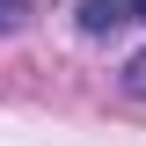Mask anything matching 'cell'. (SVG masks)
<instances>
[{
	"label": "cell",
	"mask_w": 146,
	"mask_h": 146,
	"mask_svg": "<svg viewBox=\"0 0 146 146\" xmlns=\"http://www.w3.org/2000/svg\"><path fill=\"white\" fill-rule=\"evenodd\" d=\"M73 15H80V36H110V29H117V22L131 15V7H124V0H80Z\"/></svg>",
	"instance_id": "6da1fadb"
},
{
	"label": "cell",
	"mask_w": 146,
	"mask_h": 146,
	"mask_svg": "<svg viewBox=\"0 0 146 146\" xmlns=\"http://www.w3.org/2000/svg\"><path fill=\"white\" fill-rule=\"evenodd\" d=\"M29 15H36V0H0V36H15Z\"/></svg>",
	"instance_id": "7a4b0ae2"
},
{
	"label": "cell",
	"mask_w": 146,
	"mask_h": 146,
	"mask_svg": "<svg viewBox=\"0 0 146 146\" xmlns=\"http://www.w3.org/2000/svg\"><path fill=\"white\" fill-rule=\"evenodd\" d=\"M124 88H131V95H146V51H139V58L124 66Z\"/></svg>",
	"instance_id": "3957f363"
},
{
	"label": "cell",
	"mask_w": 146,
	"mask_h": 146,
	"mask_svg": "<svg viewBox=\"0 0 146 146\" xmlns=\"http://www.w3.org/2000/svg\"><path fill=\"white\" fill-rule=\"evenodd\" d=\"M124 7H131V15H139V22H146V0H124Z\"/></svg>",
	"instance_id": "277c9868"
}]
</instances>
